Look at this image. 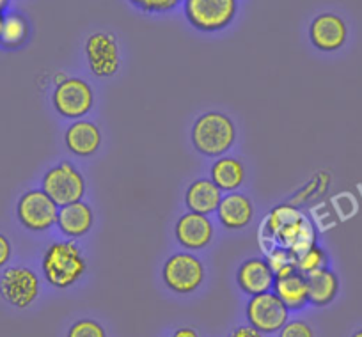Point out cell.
<instances>
[{"label":"cell","mask_w":362,"mask_h":337,"mask_svg":"<svg viewBox=\"0 0 362 337\" xmlns=\"http://www.w3.org/2000/svg\"><path fill=\"white\" fill-rule=\"evenodd\" d=\"M222 201V190L211 179H197L187 189L185 204L192 213L211 215Z\"/></svg>","instance_id":"cell-18"},{"label":"cell","mask_w":362,"mask_h":337,"mask_svg":"<svg viewBox=\"0 0 362 337\" xmlns=\"http://www.w3.org/2000/svg\"><path fill=\"white\" fill-rule=\"evenodd\" d=\"M66 78H68V76H64V75H62V73H59V75L55 76V85H59V83H62Z\"/></svg>","instance_id":"cell-31"},{"label":"cell","mask_w":362,"mask_h":337,"mask_svg":"<svg viewBox=\"0 0 362 337\" xmlns=\"http://www.w3.org/2000/svg\"><path fill=\"white\" fill-rule=\"evenodd\" d=\"M267 263L270 265V268L274 270V273L279 272L284 266H290L297 263V258L291 254L288 249H283V247H274V249L268 250V258Z\"/></svg>","instance_id":"cell-26"},{"label":"cell","mask_w":362,"mask_h":337,"mask_svg":"<svg viewBox=\"0 0 362 337\" xmlns=\"http://www.w3.org/2000/svg\"><path fill=\"white\" fill-rule=\"evenodd\" d=\"M130 2L141 11L155 13V15L173 11L174 8L181 4V0H130Z\"/></svg>","instance_id":"cell-25"},{"label":"cell","mask_w":362,"mask_h":337,"mask_svg":"<svg viewBox=\"0 0 362 337\" xmlns=\"http://www.w3.org/2000/svg\"><path fill=\"white\" fill-rule=\"evenodd\" d=\"M177 243L189 250H201L214 240V224L206 215L189 213L181 215L174 227Z\"/></svg>","instance_id":"cell-12"},{"label":"cell","mask_w":362,"mask_h":337,"mask_svg":"<svg viewBox=\"0 0 362 337\" xmlns=\"http://www.w3.org/2000/svg\"><path fill=\"white\" fill-rule=\"evenodd\" d=\"M4 13H2V11H0V29H2V23H4Z\"/></svg>","instance_id":"cell-33"},{"label":"cell","mask_w":362,"mask_h":337,"mask_svg":"<svg viewBox=\"0 0 362 337\" xmlns=\"http://www.w3.org/2000/svg\"><path fill=\"white\" fill-rule=\"evenodd\" d=\"M41 190L61 208L82 201L86 192V179L73 163L61 162L43 176Z\"/></svg>","instance_id":"cell-5"},{"label":"cell","mask_w":362,"mask_h":337,"mask_svg":"<svg viewBox=\"0 0 362 337\" xmlns=\"http://www.w3.org/2000/svg\"><path fill=\"white\" fill-rule=\"evenodd\" d=\"M274 288H276V295L286 305L288 311H300L309 304L308 279L298 270L290 276L276 277Z\"/></svg>","instance_id":"cell-19"},{"label":"cell","mask_w":362,"mask_h":337,"mask_svg":"<svg viewBox=\"0 0 362 337\" xmlns=\"http://www.w3.org/2000/svg\"><path fill=\"white\" fill-rule=\"evenodd\" d=\"M173 337H199V336H197L196 330L190 329V326H183V329H177Z\"/></svg>","instance_id":"cell-30"},{"label":"cell","mask_w":362,"mask_h":337,"mask_svg":"<svg viewBox=\"0 0 362 337\" xmlns=\"http://www.w3.org/2000/svg\"><path fill=\"white\" fill-rule=\"evenodd\" d=\"M247 319L261 333H276L290 321V311L276 293H261L250 297L247 304Z\"/></svg>","instance_id":"cell-8"},{"label":"cell","mask_w":362,"mask_h":337,"mask_svg":"<svg viewBox=\"0 0 362 337\" xmlns=\"http://www.w3.org/2000/svg\"><path fill=\"white\" fill-rule=\"evenodd\" d=\"M9 6V0H0V11L4 13Z\"/></svg>","instance_id":"cell-32"},{"label":"cell","mask_w":362,"mask_h":337,"mask_svg":"<svg viewBox=\"0 0 362 337\" xmlns=\"http://www.w3.org/2000/svg\"><path fill=\"white\" fill-rule=\"evenodd\" d=\"M52 103L62 117L76 119L86 116L95 103V93L87 82L80 78H66L55 85Z\"/></svg>","instance_id":"cell-9"},{"label":"cell","mask_w":362,"mask_h":337,"mask_svg":"<svg viewBox=\"0 0 362 337\" xmlns=\"http://www.w3.org/2000/svg\"><path fill=\"white\" fill-rule=\"evenodd\" d=\"M297 270L302 273V276L308 277L309 273H315L318 270L327 268L329 265V256H327L325 250L318 245H313L311 249L305 250L304 254L297 258Z\"/></svg>","instance_id":"cell-23"},{"label":"cell","mask_w":362,"mask_h":337,"mask_svg":"<svg viewBox=\"0 0 362 337\" xmlns=\"http://www.w3.org/2000/svg\"><path fill=\"white\" fill-rule=\"evenodd\" d=\"M29 36V23L18 13H9L4 16V23L0 29V45L4 48H18L25 43Z\"/></svg>","instance_id":"cell-22"},{"label":"cell","mask_w":362,"mask_h":337,"mask_svg":"<svg viewBox=\"0 0 362 337\" xmlns=\"http://www.w3.org/2000/svg\"><path fill=\"white\" fill-rule=\"evenodd\" d=\"M305 279H308L309 304L316 305V307H323V305H329L337 297L339 279H337L332 270H318L315 273H309Z\"/></svg>","instance_id":"cell-20"},{"label":"cell","mask_w":362,"mask_h":337,"mask_svg":"<svg viewBox=\"0 0 362 337\" xmlns=\"http://www.w3.org/2000/svg\"><path fill=\"white\" fill-rule=\"evenodd\" d=\"M59 206L43 192L29 190L20 197L16 204V217L23 227L30 231H47L57 224Z\"/></svg>","instance_id":"cell-10"},{"label":"cell","mask_w":362,"mask_h":337,"mask_svg":"<svg viewBox=\"0 0 362 337\" xmlns=\"http://www.w3.org/2000/svg\"><path fill=\"white\" fill-rule=\"evenodd\" d=\"M245 179V169L242 162L231 156H221L211 165V182L222 190V192H236Z\"/></svg>","instance_id":"cell-21"},{"label":"cell","mask_w":362,"mask_h":337,"mask_svg":"<svg viewBox=\"0 0 362 337\" xmlns=\"http://www.w3.org/2000/svg\"><path fill=\"white\" fill-rule=\"evenodd\" d=\"M190 25L204 32L226 29L238 13V0H183Z\"/></svg>","instance_id":"cell-4"},{"label":"cell","mask_w":362,"mask_h":337,"mask_svg":"<svg viewBox=\"0 0 362 337\" xmlns=\"http://www.w3.org/2000/svg\"><path fill=\"white\" fill-rule=\"evenodd\" d=\"M235 138V124L222 112L203 114L192 126L194 148L204 156H222L231 149Z\"/></svg>","instance_id":"cell-3"},{"label":"cell","mask_w":362,"mask_h":337,"mask_svg":"<svg viewBox=\"0 0 362 337\" xmlns=\"http://www.w3.org/2000/svg\"><path fill=\"white\" fill-rule=\"evenodd\" d=\"M279 337H315V332L308 323L297 319V321H288L279 330Z\"/></svg>","instance_id":"cell-27"},{"label":"cell","mask_w":362,"mask_h":337,"mask_svg":"<svg viewBox=\"0 0 362 337\" xmlns=\"http://www.w3.org/2000/svg\"><path fill=\"white\" fill-rule=\"evenodd\" d=\"M346 23L332 13H323L313 20L309 27L311 43L322 52H336L346 41Z\"/></svg>","instance_id":"cell-13"},{"label":"cell","mask_w":362,"mask_h":337,"mask_svg":"<svg viewBox=\"0 0 362 337\" xmlns=\"http://www.w3.org/2000/svg\"><path fill=\"white\" fill-rule=\"evenodd\" d=\"M68 337H107V332L95 319H78L69 326Z\"/></svg>","instance_id":"cell-24"},{"label":"cell","mask_w":362,"mask_h":337,"mask_svg":"<svg viewBox=\"0 0 362 337\" xmlns=\"http://www.w3.org/2000/svg\"><path fill=\"white\" fill-rule=\"evenodd\" d=\"M64 142L69 151L76 156H90L102 144V131L90 121L78 119L69 124L64 134Z\"/></svg>","instance_id":"cell-16"},{"label":"cell","mask_w":362,"mask_h":337,"mask_svg":"<svg viewBox=\"0 0 362 337\" xmlns=\"http://www.w3.org/2000/svg\"><path fill=\"white\" fill-rule=\"evenodd\" d=\"M41 268L48 284L64 290L82 279L87 263L82 249L71 240H64V242H54L47 247L41 259Z\"/></svg>","instance_id":"cell-2"},{"label":"cell","mask_w":362,"mask_h":337,"mask_svg":"<svg viewBox=\"0 0 362 337\" xmlns=\"http://www.w3.org/2000/svg\"><path fill=\"white\" fill-rule=\"evenodd\" d=\"M11 254H13L11 242H9L2 232H0V268L8 265L9 259H11Z\"/></svg>","instance_id":"cell-28"},{"label":"cell","mask_w":362,"mask_h":337,"mask_svg":"<svg viewBox=\"0 0 362 337\" xmlns=\"http://www.w3.org/2000/svg\"><path fill=\"white\" fill-rule=\"evenodd\" d=\"M93 222H95L93 210L83 201H76V203L59 208L57 227L68 238H82L90 231Z\"/></svg>","instance_id":"cell-15"},{"label":"cell","mask_w":362,"mask_h":337,"mask_svg":"<svg viewBox=\"0 0 362 337\" xmlns=\"http://www.w3.org/2000/svg\"><path fill=\"white\" fill-rule=\"evenodd\" d=\"M351 337H362V329H361V330H357V332H355L354 336H351Z\"/></svg>","instance_id":"cell-34"},{"label":"cell","mask_w":362,"mask_h":337,"mask_svg":"<svg viewBox=\"0 0 362 337\" xmlns=\"http://www.w3.org/2000/svg\"><path fill=\"white\" fill-rule=\"evenodd\" d=\"M41 284L29 266H9L0 276V295L16 309H27L40 297Z\"/></svg>","instance_id":"cell-7"},{"label":"cell","mask_w":362,"mask_h":337,"mask_svg":"<svg viewBox=\"0 0 362 337\" xmlns=\"http://www.w3.org/2000/svg\"><path fill=\"white\" fill-rule=\"evenodd\" d=\"M263 231H267L264 238L272 240L274 247L288 249L295 258L316 245V231L313 224L300 210L291 204L274 208L263 220Z\"/></svg>","instance_id":"cell-1"},{"label":"cell","mask_w":362,"mask_h":337,"mask_svg":"<svg viewBox=\"0 0 362 337\" xmlns=\"http://www.w3.org/2000/svg\"><path fill=\"white\" fill-rule=\"evenodd\" d=\"M218 220L228 229H242L250 224L254 217V204L247 196L238 192H229L222 196L217 208Z\"/></svg>","instance_id":"cell-17"},{"label":"cell","mask_w":362,"mask_h":337,"mask_svg":"<svg viewBox=\"0 0 362 337\" xmlns=\"http://www.w3.org/2000/svg\"><path fill=\"white\" fill-rule=\"evenodd\" d=\"M87 64L93 75L100 78H109L119 69V47L114 34L96 32L90 34L86 41Z\"/></svg>","instance_id":"cell-11"},{"label":"cell","mask_w":362,"mask_h":337,"mask_svg":"<svg viewBox=\"0 0 362 337\" xmlns=\"http://www.w3.org/2000/svg\"><path fill=\"white\" fill-rule=\"evenodd\" d=\"M163 283L177 295H190L203 284L204 266L190 252H176L163 265Z\"/></svg>","instance_id":"cell-6"},{"label":"cell","mask_w":362,"mask_h":337,"mask_svg":"<svg viewBox=\"0 0 362 337\" xmlns=\"http://www.w3.org/2000/svg\"><path fill=\"white\" fill-rule=\"evenodd\" d=\"M229 337H263V333L259 332L257 329H254L252 325H242V326H236Z\"/></svg>","instance_id":"cell-29"},{"label":"cell","mask_w":362,"mask_h":337,"mask_svg":"<svg viewBox=\"0 0 362 337\" xmlns=\"http://www.w3.org/2000/svg\"><path fill=\"white\" fill-rule=\"evenodd\" d=\"M236 284L249 297L267 293L276 284V273L270 268L267 259L252 258L240 265L236 272Z\"/></svg>","instance_id":"cell-14"}]
</instances>
